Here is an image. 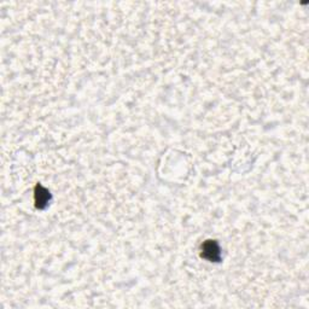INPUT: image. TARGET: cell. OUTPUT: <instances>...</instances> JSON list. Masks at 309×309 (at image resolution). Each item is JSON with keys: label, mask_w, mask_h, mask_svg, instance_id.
<instances>
[{"label": "cell", "mask_w": 309, "mask_h": 309, "mask_svg": "<svg viewBox=\"0 0 309 309\" xmlns=\"http://www.w3.org/2000/svg\"><path fill=\"white\" fill-rule=\"evenodd\" d=\"M202 257L210 262H220L221 252H220L219 243L216 240H205L202 244Z\"/></svg>", "instance_id": "obj_1"}, {"label": "cell", "mask_w": 309, "mask_h": 309, "mask_svg": "<svg viewBox=\"0 0 309 309\" xmlns=\"http://www.w3.org/2000/svg\"><path fill=\"white\" fill-rule=\"evenodd\" d=\"M34 197H35V205L37 209H45L51 200L50 191L41 185H36Z\"/></svg>", "instance_id": "obj_2"}]
</instances>
